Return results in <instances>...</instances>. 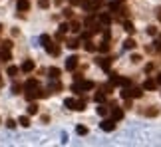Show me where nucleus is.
<instances>
[{
  "mask_svg": "<svg viewBox=\"0 0 161 147\" xmlns=\"http://www.w3.org/2000/svg\"><path fill=\"white\" fill-rule=\"evenodd\" d=\"M18 123L22 125V127H30V119H28V117H20Z\"/></svg>",
  "mask_w": 161,
  "mask_h": 147,
  "instance_id": "27",
  "label": "nucleus"
},
{
  "mask_svg": "<svg viewBox=\"0 0 161 147\" xmlns=\"http://www.w3.org/2000/svg\"><path fill=\"white\" fill-rule=\"evenodd\" d=\"M101 6L100 0H92V2H84V10H88V12H94V10H98Z\"/></svg>",
  "mask_w": 161,
  "mask_h": 147,
  "instance_id": "4",
  "label": "nucleus"
},
{
  "mask_svg": "<svg viewBox=\"0 0 161 147\" xmlns=\"http://www.w3.org/2000/svg\"><path fill=\"white\" fill-rule=\"evenodd\" d=\"M16 74H18V68H16V66H10L8 68V76L10 78H16Z\"/></svg>",
  "mask_w": 161,
  "mask_h": 147,
  "instance_id": "28",
  "label": "nucleus"
},
{
  "mask_svg": "<svg viewBox=\"0 0 161 147\" xmlns=\"http://www.w3.org/2000/svg\"><path fill=\"white\" fill-rule=\"evenodd\" d=\"M64 105H66L68 109H74V107H76V100H72V97H68V100L64 101Z\"/></svg>",
  "mask_w": 161,
  "mask_h": 147,
  "instance_id": "20",
  "label": "nucleus"
},
{
  "mask_svg": "<svg viewBox=\"0 0 161 147\" xmlns=\"http://www.w3.org/2000/svg\"><path fill=\"white\" fill-rule=\"evenodd\" d=\"M157 18L161 20V6H159V8H157Z\"/></svg>",
  "mask_w": 161,
  "mask_h": 147,
  "instance_id": "42",
  "label": "nucleus"
},
{
  "mask_svg": "<svg viewBox=\"0 0 161 147\" xmlns=\"http://www.w3.org/2000/svg\"><path fill=\"white\" fill-rule=\"evenodd\" d=\"M0 28H2V26H0Z\"/></svg>",
  "mask_w": 161,
  "mask_h": 147,
  "instance_id": "45",
  "label": "nucleus"
},
{
  "mask_svg": "<svg viewBox=\"0 0 161 147\" xmlns=\"http://www.w3.org/2000/svg\"><path fill=\"white\" fill-rule=\"evenodd\" d=\"M141 95H143L141 88H129V90H123L121 91L123 100H129V97H141Z\"/></svg>",
  "mask_w": 161,
  "mask_h": 147,
  "instance_id": "2",
  "label": "nucleus"
},
{
  "mask_svg": "<svg viewBox=\"0 0 161 147\" xmlns=\"http://www.w3.org/2000/svg\"><path fill=\"white\" fill-rule=\"evenodd\" d=\"M98 113H100V115H108V107L100 104V107H98Z\"/></svg>",
  "mask_w": 161,
  "mask_h": 147,
  "instance_id": "32",
  "label": "nucleus"
},
{
  "mask_svg": "<svg viewBox=\"0 0 161 147\" xmlns=\"http://www.w3.org/2000/svg\"><path fill=\"white\" fill-rule=\"evenodd\" d=\"M40 42H42L44 48H46L48 44H50V36H48V34H42V36H40Z\"/></svg>",
  "mask_w": 161,
  "mask_h": 147,
  "instance_id": "24",
  "label": "nucleus"
},
{
  "mask_svg": "<svg viewBox=\"0 0 161 147\" xmlns=\"http://www.w3.org/2000/svg\"><path fill=\"white\" fill-rule=\"evenodd\" d=\"M6 127H8V129H14L16 127V121H14V119H8V121H6Z\"/></svg>",
  "mask_w": 161,
  "mask_h": 147,
  "instance_id": "34",
  "label": "nucleus"
},
{
  "mask_svg": "<svg viewBox=\"0 0 161 147\" xmlns=\"http://www.w3.org/2000/svg\"><path fill=\"white\" fill-rule=\"evenodd\" d=\"M64 16H66V18H72V8H66V10H64Z\"/></svg>",
  "mask_w": 161,
  "mask_h": 147,
  "instance_id": "40",
  "label": "nucleus"
},
{
  "mask_svg": "<svg viewBox=\"0 0 161 147\" xmlns=\"http://www.w3.org/2000/svg\"><path fill=\"white\" fill-rule=\"evenodd\" d=\"M94 100L98 101V104H104V100H105V94H104V91H98V94L94 95Z\"/></svg>",
  "mask_w": 161,
  "mask_h": 147,
  "instance_id": "19",
  "label": "nucleus"
},
{
  "mask_svg": "<svg viewBox=\"0 0 161 147\" xmlns=\"http://www.w3.org/2000/svg\"><path fill=\"white\" fill-rule=\"evenodd\" d=\"M157 84L161 85V74H159V76H157Z\"/></svg>",
  "mask_w": 161,
  "mask_h": 147,
  "instance_id": "43",
  "label": "nucleus"
},
{
  "mask_svg": "<svg viewBox=\"0 0 161 147\" xmlns=\"http://www.w3.org/2000/svg\"><path fill=\"white\" fill-rule=\"evenodd\" d=\"M115 2H121V0H115Z\"/></svg>",
  "mask_w": 161,
  "mask_h": 147,
  "instance_id": "44",
  "label": "nucleus"
},
{
  "mask_svg": "<svg viewBox=\"0 0 161 147\" xmlns=\"http://www.w3.org/2000/svg\"><path fill=\"white\" fill-rule=\"evenodd\" d=\"M24 90H26V91L38 90V80H34V78H30V80H26V84H24Z\"/></svg>",
  "mask_w": 161,
  "mask_h": 147,
  "instance_id": "5",
  "label": "nucleus"
},
{
  "mask_svg": "<svg viewBox=\"0 0 161 147\" xmlns=\"http://www.w3.org/2000/svg\"><path fill=\"white\" fill-rule=\"evenodd\" d=\"M155 50H157V52H161V42H155Z\"/></svg>",
  "mask_w": 161,
  "mask_h": 147,
  "instance_id": "41",
  "label": "nucleus"
},
{
  "mask_svg": "<svg viewBox=\"0 0 161 147\" xmlns=\"http://www.w3.org/2000/svg\"><path fill=\"white\" fill-rule=\"evenodd\" d=\"M119 85H123V88H129V85H131V80H127V78H119Z\"/></svg>",
  "mask_w": 161,
  "mask_h": 147,
  "instance_id": "26",
  "label": "nucleus"
},
{
  "mask_svg": "<svg viewBox=\"0 0 161 147\" xmlns=\"http://www.w3.org/2000/svg\"><path fill=\"white\" fill-rule=\"evenodd\" d=\"M70 30H72V32H80V30H82V24L80 22H72V26H70Z\"/></svg>",
  "mask_w": 161,
  "mask_h": 147,
  "instance_id": "23",
  "label": "nucleus"
},
{
  "mask_svg": "<svg viewBox=\"0 0 161 147\" xmlns=\"http://www.w3.org/2000/svg\"><path fill=\"white\" fill-rule=\"evenodd\" d=\"M28 113L30 115H36V113H38V105H36V104H30L28 105Z\"/></svg>",
  "mask_w": 161,
  "mask_h": 147,
  "instance_id": "22",
  "label": "nucleus"
},
{
  "mask_svg": "<svg viewBox=\"0 0 161 147\" xmlns=\"http://www.w3.org/2000/svg\"><path fill=\"white\" fill-rule=\"evenodd\" d=\"M121 117H123V109H119V107L111 109V119H115V121H118V119H121Z\"/></svg>",
  "mask_w": 161,
  "mask_h": 147,
  "instance_id": "8",
  "label": "nucleus"
},
{
  "mask_svg": "<svg viewBox=\"0 0 161 147\" xmlns=\"http://www.w3.org/2000/svg\"><path fill=\"white\" fill-rule=\"evenodd\" d=\"M78 68V56H70L66 60V70H76Z\"/></svg>",
  "mask_w": 161,
  "mask_h": 147,
  "instance_id": "6",
  "label": "nucleus"
},
{
  "mask_svg": "<svg viewBox=\"0 0 161 147\" xmlns=\"http://www.w3.org/2000/svg\"><path fill=\"white\" fill-rule=\"evenodd\" d=\"M38 6H40V8H48L50 2H48V0H38Z\"/></svg>",
  "mask_w": 161,
  "mask_h": 147,
  "instance_id": "35",
  "label": "nucleus"
},
{
  "mask_svg": "<svg viewBox=\"0 0 161 147\" xmlns=\"http://www.w3.org/2000/svg\"><path fill=\"white\" fill-rule=\"evenodd\" d=\"M123 48H125V50H133V48H135V40L127 38L125 42H123Z\"/></svg>",
  "mask_w": 161,
  "mask_h": 147,
  "instance_id": "17",
  "label": "nucleus"
},
{
  "mask_svg": "<svg viewBox=\"0 0 161 147\" xmlns=\"http://www.w3.org/2000/svg\"><path fill=\"white\" fill-rule=\"evenodd\" d=\"M100 127L101 129H104V131H114V129H115V119H104V121H101V123H100Z\"/></svg>",
  "mask_w": 161,
  "mask_h": 147,
  "instance_id": "3",
  "label": "nucleus"
},
{
  "mask_svg": "<svg viewBox=\"0 0 161 147\" xmlns=\"http://www.w3.org/2000/svg\"><path fill=\"white\" fill-rule=\"evenodd\" d=\"M98 66H100L101 70H109V66H111V60H109V58H100V60H98Z\"/></svg>",
  "mask_w": 161,
  "mask_h": 147,
  "instance_id": "7",
  "label": "nucleus"
},
{
  "mask_svg": "<svg viewBox=\"0 0 161 147\" xmlns=\"http://www.w3.org/2000/svg\"><path fill=\"white\" fill-rule=\"evenodd\" d=\"M76 133H78V135H88V127H85V125H78Z\"/></svg>",
  "mask_w": 161,
  "mask_h": 147,
  "instance_id": "21",
  "label": "nucleus"
},
{
  "mask_svg": "<svg viewBox=\"0 0 161 147\" xmlns=\"http://www.w3.org/2000/svg\"><path fill=\"white\" fill-rule=\"evenodd\" d=\"M109 22H111V16H109V14H101V16H100V24L109 26Z\"/></svg>",
  "mask_w": 161,
  "mask_h": 147,
  "instance_id": "15",
  "label": "nucleus"
},
{
  "mask_svg": "<svg viewBox=\"0 0 161 147\" xmlns=\"http://www.w3.org/2000/svg\"><path fill=\"white\" fill-rule=\"evenodd\" d=\"M12 94H20V85H18V84L12 85Z\"/></svg>",
  "mask_w": 161,
  "mask_h": 147,
  "instance_id": "39",
  "label": "nucleus"
},
{
  "mask_svg": "<svg viewBox=\"0 0 161 147\" xmlns=\"http://www.w3.org/2000/svg\"><path fill=\"white\" fill-rule=\"evenodd\" d=\"M16 6H18L20 12H26V10L30 8V2H28V0H18V4H16Z\"/></svg>",
  "mask_w": 161,
  "mask_h": 147,
  "instance_id": "9",
  "label": "nucleus"
},
{
  "mask_svg": "<svg viewBox=\"0 0 161 147\" xmlns=\"http://www.w3.org/2000/svg\"><path fill=\"white\" fill-rule=\"evenodd\" d=\"M155 85H157V80H145L143 90H155Z\"/></svg>",
  "mask_w": 161,
  "mask_h": 147,
  "instance_id": "11",
  "label": "nucleus"
},
{
  "mask_svg": "<svg viewBox=\"0 0 161 147\" xmlns=\"http://www.w3.org/2000/svg\"><path fill=\"white\" fill-rule=\"evenodd\" d=\"M60 88H62V85H60V81H54V80H52V84H50V91H52V90H56V91H58Z\"/></svg>",
  "mask_w": 161,
  "mask_h": 147,
  "instance_id": "31",
  "label": "nucleus"
},
{
  "mask_svg": "<svg viewBox=\"0 0 161 147\" xmlns=\"http://www.w3.org/2000/svg\"><path fill=\"white\" fill-rule=\"evenodd\" d=\"M92 88H94V81H90V80H78L76 84L72 85V90L78 91V94H82V91H88V90H92Z\"/></svg>",
  "mask_w": 161,
  "mask_h": 147,
  "instance_id": "1",
  "label": "nucleus"
},
{
  "mask_svg": "<svg viewBox=\"0 0 161 147\" xmlns=\"http://www.w3.org/2000/svg\"><path fill=\"white\" fill-rule=\"evenodd\" d=\"M147 34H149V36H155V34H157V28H155V26H149V28H147Z\"/></svg>",
  "mask_w": 161,
  "mask_h": 147,
  "instance_id": "36",
  "label": "nucleus"
},
{
  "mask_svg": "<svg viewBox=\"0 0 161 147\" xmlns=\"http://www.w3.org/2000/svg\"><path fill=\"white\" fill-rule=\"evenodd\" d=\"M145 115H147V117H155V115H157V109H145Z\"/></svg>",
  "mask_w": 161,
  "mask_h": 147,
  "instance_id": "30",
  "label": "nucleus"
},
{
  "mask_svg": "<svg viewBox=\"0 0 161 147\" xmlns=\"http://www.w3.org/2000/svg\"><path fill=\"white\" fill-rule=\"evenodd\" d=\"M34 70V62L32 60H26V62L22 64V72H32Z\"/></svg>",
  "mask_w": 161,
  "mask_h": 147,
  "instance_id": "12",
  "label": "nucleus"
},
{
  "mask_svg": "<svg viewBox=\"0 0 161 147\" xmlns=\"http://www.w3.org/2000/svg\"><path fill=\"white\" fill-rule=\"evenodd\" d=\"M68 30H70V26H68V24H62V26H60V34H66Z\"/></svg>",
  "mask_w": 161,
  "mask_h": 147,
  "instance_id": "38",
  "label": "nucleus"
},
{
  "mask_svg": "<svg viewBox=\"0 0 161 147\" xmlns=\"http://www.w3.org/2000/svg\"><path fill=\"white\" fill-rule=\"evenodd\" d=\"M123 28H125V32H127V34H133V32H135V28H133V24L129 22V20H125V22H123Z\"/></svg>",
  "mask_w": 161,
  "mask_h": 147,
  "instance_id": "16",
  "label": "nucleus"
},
{
  "mask_svg": "<svg viewBox=\"0 0 161 147\" xmlns=\"http://www.w3.org/2000/svg\"><path fill=\"white\" fill-rule=\"evenodd\" d=\"M48 74H50V78H52V80H58V78H60V70H58V68H50V70H48Z\"/></svg>",
  "mask_w": 161,
  "mask_h": 147,
  "instance_id": "14",
  "label": "nucleus"
},
{
  "mask_svg": "<svg viewBox=\"0 0 161 147\" xmlns=\"http://www.w3.org/2000/svg\"><path fill=\"white\" fill-rule=\"evenodd\" d=\"M74 109H76V111H84V109H85V100H78Z\"/></svg>",
  "mask_w": 161,
  "mask_h": 147,
  "instance_id": "18",
  "label": "nucleus"
},
{
  "mask_svg": "<svg viewBox=\"0 0 161 147\" xmlns=\"http://www.w3.org/2000/svg\"><path fill=\"white\" fill-rule=\"evenodd\" d=\"M46 52L52 54V56H58V54H60V48H58V46H52V44H48V46H46Z\"/></svg>",
  "mask_w": 161,
  "mask_h": 147,
  "instance_id": "10",
  "label": "nucleus"
},
{
  "mask_svg": "<svg viewBox=\"0 0 161 147\" xmlns=\"http://www.w3.org/2000/svg\"><path fill=\"white\" fill-rule=\"evenodd\" d=\"M131 62H133V64L141 62V56H139V54H133V56H131Z\"/></svg>",
  "mask_w": 161,
  "mask_h": 147,
  "instance_id": "37",
  "label": "nucleus"
},
{
  "mask_svg": "<svg viewBox=\"0 0 161 147\" xmlns=\"http://www.w3.org/2000/svg\"><path fill=\"white\" fill-rule=\"evenodd\" d=\"M85 50H88V52H95L98 48H95V46H94L92 42H85Z\"/></svg>",
  "mask_w": 161,
  "mask_h": 147,
  "instance_id": "33",
  "label": "nucleus"
},
{
  "mask_svg": "<svg viewBox=\"0 0 161 147\" xmlns=\"http://www.w3.org/2000/svg\"><path fill=\"white\" fill-rule=\"evenodd\" d=\"M0 60H2V62H8L10 60V50L8 48H4V50L0 52Z\"/></svg>",
  "mask_w": 161,
  "mask_h": 147,
  "instance_id": "13",
  "label": "nucleus"
},
{
  "mask_svg": "<svg viewBox=\"0 0 161 147\" xmlns=\"http://www.w3.org/2000/svg\"><path fill=\"white\" fill-rule=\"evenodd\" d=\"M66 46H68V48H72V50H76V48L80 46V42H78V40H70V42H68Z\"/></svg>",
  "mask_w": 161,
  "mask_h": 147,
  "instance_id": "29",
  "label": "nucleus"
},
{
  "mask_svg": "<svg viewBox=\"0 0 161 147\" xmlns=\"http://www.w3.org/2000/svg\"><path fill=\"white\" fill-rule=\"evenodd\" d=\"M98 50H100L101 54H105V52H108V50H109V44H108V40H105V42H101V44H100V48H98Z\"/></svg>",
  "mask_w": 161,
  "mask_h": 147,
  "instance_id": "25",
  "label": "nucleus"
}]
</instances>
